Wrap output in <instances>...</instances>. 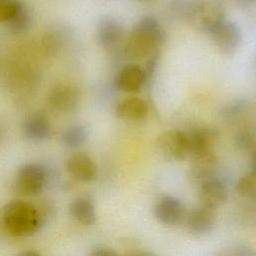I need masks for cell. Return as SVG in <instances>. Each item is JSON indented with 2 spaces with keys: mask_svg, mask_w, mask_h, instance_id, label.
<instances>
[{
  "mask_svg": "<svg viewBox=\"0 0 256 256\" xmlns=\"http://www.w3.org/2000/svg\"><path fill=\"white\" fill-rule=\"evenodd\" d=\"M162 39L163 32L158 21L151 16H144L132 28L124 52L131 60H142L155 50Z\"/></svg>",
  "mask_w": 256,
  "mask_h": 256,
  "instance_id": "6da1fadb",
  "label": "cell"
},
{
  "mask_svg": "<svg viewBox=\"0 0 256 256\" xmlns=\"http://www.w3.org/2000/svg\"><path fill=\"white\" fill-rule=\"evenodd\" d=\"M2 218L7 232L16 237L31 236L42 224V217L37 208L24 200L9 202L3 209Z\"/></svg>",
  "mask_w": 256,
  "mask_h": 256,
  "instance_id": "7a4b0ae2",
  "label": "cell"
},
{
  "mask_svg": "<svg viewBox=\"0 0 256 256\" xmlns=\"http://www.w3.org/2000/svg\"><path fill=\"white\" fill-rule=\"evenodd\" d=\"M187 19L196 29L208 34L225 20L222 6L211 0H193L187 7Z\"/></svg>",
  "mask_w": 256,
  "mask_h": 256,
  "instance_id": "3957f363",
  "label": "cell"
},
{
  "mask_svg": "<svg viewBox=\"0 0 256 256\" xmlns=\"http://www.w3.org/2000/svg\"><path fill=\"white\" fill-rule=\"evenodd\" d=\"M157 153L167 161H183L190 155L188 136L173 129L160 134L155 142Z\"/></svg>",
  "mask_w": 256,
  "mask_h": 256,
  "instance_id": "277c9868",
  "label": "cell"
},
{
  "mask_svg": "<svg viewBox=\"0 0 256 256\" xmlns=\"http://www.w3.org/2000/svg\"><path fill=\"white\" fill-rule=\"evenodd\" d=\"M47 177V170L43 165L28 163L19 169L16 177V187L26 196H36L43 191Z\"/></svg>",
  "mask_w": 256,
  "mask_h": 256,
  "instance_id": "5b68a950",
  "label": "cell"
},
{
  "mask_svg": "<svg viewBox=\"0 0 256 256\" xmlns=\"http://www.w3.org/2000/svg\"><path fill=\"white\" fill-rule=\"evenodd\" d=\"M154 217L163 225L174 227L185 220L187 215L183 202L171 195L161 197L153 207Z\"/></svg>",
  "mask_w": 256,
  "mask_h": 256,
  "instance_id": "8992f818",
  "label": "cell"
},
{
  "mask_svg": "<svg viewBox=\"0 0 256 256\" xmlns=\"http://www.w3.org/2000/svg\"><path fill=\"white\" fill-rule=\"evenodd\" d=\"M187 231L197 237L209 234L216 224V209H212L200 204L192 209L185 217Z\"/></svg>",
  "mask_w": 256,
  "mask_h": 256,
  "instance_id": "52a82bcc",
  "label": "cell"
},
{
  "mask_svg": "<svg viewBox=\"0 0 256 256\" xmlns=\"http://www.w3.org/2000/svg\"><path fill=\"white\" fill-rule=\"evenodd\" d=\"M80 100L79 90L69 84H59L51 89L47 97L48 106L57 112L67 113L74 110Z\"/></svg>",
  "mask_w": 256,
  "mask_h": 256,
  "instance_id": "ba28073f",
  "label": "cell"
},
{
  "mask_svg": "<svg viewBox=\"0 0 256 256\" xmlns=\"http://www.w3.org/2000/svg\"><path fill=\"white\" fill-rule=\"evenodd\" d=\"M209 35L218 49L225 54L234 53L241 42V32L239 28L235 23L227 20L222 21Z\"/></svg>",
  "mask_w": 256,
  "mask_h": 256,
  "instance_id": "9c48e42d",
  "label": "cell"
},
{
  "mask_svg": "<svg viewBox=\"0 0 256 256\" xmlns=\"http://www.w3.org/2000/svg\"><path fill=\"white\" fill-rule=\"evenodd\" d=\"M69 174L77 181L88 183L97 177V165L93 159L85 153L71 155L66 163Z\"/></svg>",
  "mask_w": 256,
  "mask_h": 256,
  "instance_id": "30bf717a",
  "label": "cell"
},
{
  "mask_svg": "<svg viewBox=\"0 0 256 256\" xmlns=\"http://www.w3.org/2000/svg\"><path fill=\"white\" fill-rule=\"evenodd\" d=\"M227 198L228 191L222 181L216 178H209L202 182L199 190L201 205L217 209L226 202Z\"/></svg>",
  "mask_w": 256,
  "mask_h": 256,
  "instance_id": "8fae6325",
  "label": "cell"
},
{
  "mask_svg": "<svg viewBox=\"0 0 256 256\" xmlns=\"http://www.w3.org/2000/svg\"><path fill=\"white\" fill-rule=\"evenodd\" d=\"M146 79L145 71L137 64L124 66L115 77V86L127 93H136L143 86Z\"/></svg>",
  "mask_w": 256,
  "mask_h": 256,
  "instance_id": "7c38bea8",
  "label": "cell"
},
{
  "mask_svg": "<svg viewBox=\"0 0 256 256\" xmlns=\"http://www.w3.org/2000/svg\"><path fill=\"white\" fill-rule=\"evenodd\" d=\"M190 155L212 152L218 139V133L211 127H198L187 134Z\"/></svg>",
  "mask_w": 256,
  "mask_h": 256,
  "instance_id": "4fadbf2b",
  "label": "cell"
},
{
  "mask_svg": "<svg viewBox=\"0 0 256 256\" xmlns=\"http://www.w3.org/2000/svg\"><path fill=\"white\" fill-rule=\"evenodd\" d=\"M23 133L25 137L31 141H43L50 137L52 127L45 114L36 112L25 120Z\"/></svg>",
  "mask_w": 256,
  "mask_h": 256,
  "instance_id": "5bb4252c",
  "label": "cell"
},
{
  "mask_svg": "<svg viewBox=\"0 0 256 256\" xmlns=\"http://www.w3.org/2000/svg\"><path fill=\"white\" fill-rule=\"evenodd\" d=\"M217 157L214 152H207L191 156L190 174L197 181H205L212 178L217 167Z\"/></svg>",
  "mask_w": 256,
  "mask_h": 256,
  "instance_id": "9a60e30c",
  "label": "cell"
},
{
  "mask_svg": "<svg viewBox=\"0 0 256 256\" xmlns=\"http://www.w3.org/2000/svg\"><path fill=\"white\" fill-rule=\"evenodd\" d=\"M118 118L127 121H139L146 117L148 106L146 102L138 97H128L120 101L116 106Z\"/></svg>",
  "mask_w": 256,
  "mask_h": 256,
  "instance_id": "2e32d148",
  "label": "cell"
},
{
  "mask_svg": "<svg viewBox=\"0 0 256 256\" xmlns=\"http://www.w3.org/2000/svg\"><path fill=\"white\" fill-rule=\"evenodd\" d=\"M98 40L105 48H112L116 46L123 38L124 28L120 22L112 18L103 19L97 30Z\"/></svg>",
  "mask_w": 256,
  "mask_h": 256,
  "instance_id": "e0dca14e",
  "label": "cell"
},
{
  "mask_svg": "<svg viewBox=\"0 0 256 256\" xmlns=\"http://www.w3.org/2000/svg\"><path fill=\"white\" fill-rule=\"evenodd\" d=\"M71 216L83 225H93L96 222L95 205L88 196H79L70 205Z\"/></svg>",
  "mask_w": 256,
  "mask_h": 256,
  "instance_id": "ac0fdd59",
  "label": "cell"
},
{
  "mask_svg": "<svg viewBox=\"0 0 256 256\" xmlns=\"http://www.w3.org/2000/svg\"><path fill=\"white\" fill-rule=\"evenodd\" d=\"M87 139V130L82 125H72L61 134V142L70 149L80 148Z\"/></svg>",
  "mask_w": 256,
  "mask_h": 256,
  "instance_id": "d6986e66",
  "label": "cell"
},
{
  "mask_svg": "<svg viewBox=\"0 0 256 256\" xmlns=\"http://www.w3.org/2000/svg\"><path fill=\"white\" fill-rule=\"evenodd\" d=\"M236 190L242 197L256 201V171L251 170L243 175L236 184Z\"/></svg>",
  "mask_w": 256,
  "mask_h": 256,
  "instance_id": "ffe728a7",
  "label": "cell"
},
{
  "mask_svg": "<svg viewBox=\"0 0 256 256\" xmlns=\"http://www.w3.org/2000/svg\"><path fill=\"white\" fill-rule=\"evenodd\" d=\"M23 8L24 5L19 0H0V23H8Z\"/></svg>",
  "mask_w": 256,
  "mask_h": 256,
  "instance_id": "44dd1931",
  "label": "cell"
},
{
  "mask_svg": "<svg viewBox=\"0 0 256 256\" xmlns=\"http://www.w3.org/2000/svg\"><path fill=\"white\" fill-rule=\"evenodd\" d=\"M9 29L14 34H21L26 32L31 25V18L25 7L22 9L20 13H18L12 20H10L8 23Z\"/></svg>",
  "mask_w": 256,
  "mask_h": 256,
  "instance_id": "7402d4cb",
  "label": "cell"
},
{
  "mask_svg": "<svg viewBox=\"0 0 256 256\" xmlns=\"http://www.w3.org/2000/svg\"><path fill=\"white\" fill-rule=\"evenodd\" d=\"M255 135L254 133L247 128H243L242 130L238 131L236 135V143L239 147L248 149L254 146L255 143Z\"/></svg>",
  "mask_w": 256,
  "mask_h": 256,
  "instance_id": "603a6c76",
  "label": "cell"
},
{
  "mask_svg": "<svg viewBox=\"0 0 256 256\" xmlns=\"http://www.w3.org/2000/svg\"><path fill=\"white\" fill-rule=\"evenodd\" d=\"M227 256H256L255 252L248 247H236L231 250Z\"/></svg>",
  "mask_w": 256,
  "mask_h": 256,
  "instance_id": "cb8c5ba5",
  "label": "cell"
},
{
  "mask_svg": "<svg viewBox=\"0 0 256 256\" xmlns=\"http://www.w3.org/2000/svg\"><path fill=\"white\" fill-rule=\"evenodd\" d=\"M88 256H118V255L112 249L99 247L92 250Z\"/></svg>",
  "mask_w": 256,
  "mask_h": 256,
  "instance_id": "d4e9b609",
  "label": "cell"
},
{
  "mask_svg": "<svg viewBox=\"0 0 256 256\" xmlns=\"http://www.w3.org/2000/svg\"><path fill=\"white\" fill-rule=\"evenodd\" d=\"M125 256H158V255L150 251H136V252H131Z\"/></svg>",
  "mask_w": 256,
  "mask_h": 256,
  "instance_id": "484cf974",
  "label": "cell"
},
{
  "mask_svg": "<svg viewBox=\"0 0 256 256\" xmlns=\"http://www.w3.org/2000/svg\"><path fill=\"white\" fill-rule=\"evenodd\" d=\"M251 167H252L251 170L256 171V147L252 150V153H251Z\"/></svg>",
  "mask_w": 256,
  "mask_h": 256,
  "instance_id": "4316f807",
  "label": "cell"
},
{
  "mask_svg": "<svg viewBox=\"0 0 256 256\" xmlns=\"http://www.w3.org/2000/svg\"><path fill=\"white\" fill-rule=\"evenodd\" d=\"M17 256H41L38 252L33 251V250H27V251H23L20 254H18Z\"/></svg>",
  "mask_w": 256,
  "mask_h": 256,
  "instance_id": "83f0119b",
  "label": "cell"
},
{
  "mask_svg": "<svg viewBox=\"0 0 256 256\" xmlns=\"http://www.w3.org/2000/svg\"><path fill=\"white\" fill-rule=\"evenodd\" d=\"M138 2H149V1H152V0H136Z\"/></svg>",
  "mask_w": 256,
  "mask_h": 256,
  "instance_id": "f1b7e54d",
  "label": "cell"
},
{
  "mask_svg": "<svg viewBox=\"0 0 256 256\" xmlns=\"http://www.w3.org/2000/svg\"><path fill=\"white\" fill-rule=\"evenodd\" d=\"M1 139H2V132H1V129H0V142H1Z\"/></svg>",
  "mask_w": 256,
  "mask_h": 256,
  "instance_id": "f546056e",
  "label": "cell"
}]
</instances>
